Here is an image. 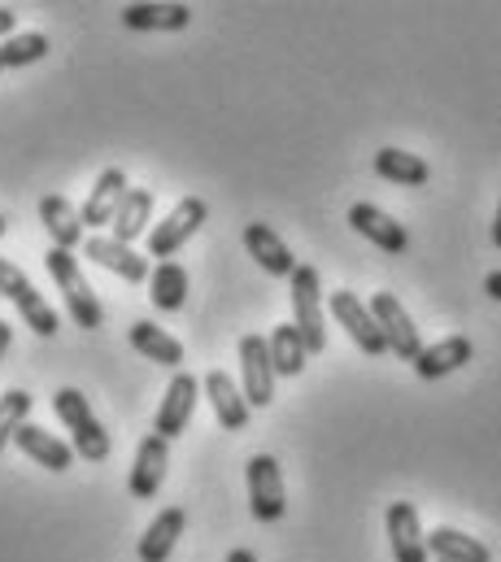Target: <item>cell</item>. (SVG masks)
Segmentation results:
<instances>
[{"label":"cell","instance_id":"8992f818","mask_svg":"<svg viewBox=\"0 0 501 562\" xmlns=\"http://www.w3.org/2000/svg\"><path fill=\"white\" fill-rule=\"evenodd\" d=\"M0 292L18 305L22 323H26L35 336H57V310L35 292V283L26 280L13 262H4V258H0Z\"/></svg>","mask_w":501,"mask_h":562},{"label":"cell","instance_id":"ba28073f","mask_svg":"<svg viewBox=\"0 0 501 562\" xmlns=\"http://www.w3.org/2000/svg\"><path fill=\"white\" fill-rule=\"evenodd\" d=\"M249 510L253 519L261 524H275L283 519L288 510V497H283V475H279V462L270 453H253L249 458Z\"/></svg>","mask_w":501,"mask_h":562},{"label":"cell","instance_id":"2e32d148","mask_svg":"<svg viewBox=\"0 0 501 562\" xmlns=\"http://www.w3.org/2000/svg\"><path fill=\"white\" fill-rule=\"evenodd\" d=\"M84 258H92L97 267H105V271H114V276H123L126 283H144L153 271H148V262L131 249V245H119L114 236H88L84 240Z\"/></svg>","mask_w":501,"mask_h":562},{"label":"cell","instance_id":"cb8c5ba5","mask_svg":"<svg viewBox=\"0 0 501 562\" xmlns=\"http://www.w3.org/2000/svg\"><path fill=\"white\" fill-rule=\"evenodd\" d=\"M376 175L388 183H401V188H423L432 179L427 161L419 153H405V148H379L376 153Z\"/></svg>","mask_w":501,"mask_h":562},{"label":"cell","instance_id":"7402d4cb","mask_svg":"<svg viewBox=\"0 0 501 562\" xmlns=\"http://www.w3.org/2000/svg\"><path fill=\"white\" fill-rule=\"evenodd\" d=\"M131 349L135 353H144L148 362H157V367H170V371H179V362H183V345L175 340V336H166L162 327H153L148 318H140V323H131Z\"/></svg>","mask_w":501,"mask_h":562},{"label":"cell","instance_id":"44dd1931","mask_svg":"<svg viewBox=\"0 0 501 562\" xmlns=\"http://www.w3.org/2000/svg\"><path fill=\"white\" fill-rule=\"evenodd\" d=\"M183 528H188V515H183V506H170V510H162L153 524H148V532L140 537V562H166L170 559V550H175V541L183 537Z\"/></svg>","mask_w":501,"mask_h":562},{"label":"cell","instance_id":"8fae6325","mask_svg":"<svg viewBox=\"0 0 501 562\" xmlns=\"http://www.w3.org/2000/svg\"><path fill=\"white\" fill-rule=\"evenodd\" d=\"M383 528H388L392 562H427V532L410 502H392L383 515Z\"/></svg>","mask_w":501,"mask_h":562},{"label":"cell","instance_id":"d4e9b609","mask_svg":"<svg viewBox=\"0 0 501 562\" xmlns=\"http://www.w3.org/2000/svg\"><path fill=\"white\" fill-rule=\"evenodd\" d=\"M427 554H436V562H493L489 546L458 532V528H436L427 532Z\"/></svg>","mask_w":501,"mask_h":562},{"label":"cell","instance_id":"e575fe53","mask_svg":"<svg viewBox=\"0 0 501 562\" xmlns=\"http://www.w3.org/2000/svg\"><path fill=\"white\" fill-rule=\"evenodd\" d=\"M493 245L501 249V201H498V218H493Z\"/></svg>","mask_w":501,"mask_h":562},{"label":"cell","instance_id":"30bf717a","mask_svg":"<svg viewBox=\"0 0 501 562\" xmlns=\"http://www.w3.org/2000/svg\"><path fill=\"white\" fill-rule=\"evenodd\" d=\"M192 411H197V375L175 371V380H170V389H166V397H162V406H157V415H153V431H157L162 440L183 436Z\"/></svg>","mask_w":501,"mask_h":562},{"label":"cell","instance_id":"277c9868","mask_svg":"<svg viewBox=\"0 0 501 562\" xmlns=\"http://www.w3.org/2000/svg\"><path fill=\"white\" fill-rule=\"evenodd\" d=\"M205 218H210V205L201 201V196H183L153 232H148V258H175L201 227H205Z\"/></svg>","mask_w":501,"mask_h":562},{"label":"cell","instance_id":"ac0fdd59","mask_svg":"<svg viewBox=\"0 0 501 562\" xmlns=\"http://www.w3.org/2000/svg\"><path fill=\"white\" fill-rule=\"evenodd\" d=\"M40 223L53 236V249H79L84 245V218L66 196H57V192L40 196Z\"/></svg>","mask_w":501,"mask_h":562},{"label":"cell","instance_id":"4316f807","mask_svg":"<svg viewBox=\"0 0 501 562\" xmlns=\"http://www.w3.org/2000/svg\"><path fill=\"white\" fill-rule=\"evenodd\" d=\"M148 218H153V192L148 188H126V201L114 214V240L131 245L135 236L148 232Z\"/></svg>","mask_w":501,"mask_h":562},{"label":"cell","instance_id":"1f68e13d","mask_svg":"<svg viewBox=\"0 0 501 562\" xmlns=\"http://www.w3.org/2000/svg\"><path fill=\"white\" fill-rule=\"evenodd\" d=\"M485 292H489L493 301H501V271H489V276H485Z\"/></svg>","mask_w":501,"mask_h":562},{"label":"cell","instance_id":"3957f363","mask_svg":"<svg viewBox=\"0 0 501 562\" xmlns=\"http://www.w3.org/2000/svg\"><path fill=\"white\" fill-rule=\"evenodd\" d=\"M292 327L301 331L310 353L327 349V327H323V288H319V271L314 267H297L292 271Z\"/></svg>","mask_w":501,"mask_h":562},{"label":"cell","instance_id":"6da1fadb","mask_svg":"<svg viewBox=\"0 0 501 562\" xmlns=\"http://www.w3.org/2000/svg\"><path fill=\"white\" fill-rule=\"evenodd\" d=\"M44 267H48V276H53V283H57V292H62L66 314L75 318V327L97 331V327L105 323V310H101V301H97L92 283L84 280L79 258H75L70 249H48V254H44Z\"/></svg>","mask_w":501,"mask_h":562},{"label":"cell","instance_id":"836d02e7","mask_svg":"<svg viewBox=\"0 0 501 562\" xmlns=\"http://www.w3.org/2000/svg\"><path fill=\"white\" fill-rule=\"evenodd\" d=\"M227 562H257V554H253V550H232Z\"/></svg>","mask_w":501,"mask_h":562},{"label":"cell","instance_id":"484cf974","mask_svg":"<svg viewBox=\"0 0 501 562\" xmlns=\"http://www.w3.org/2000/svg\"><path fill=\"white\" fill-rule=\"evenodd\" d=\"M148 301L162 314L183 310V301H188V271L179 262H157V271L148 276Z\"/></svg>","mask_w":501,"mask_h":562},{"label":"cell","instance_id":"5b68a950","mask_svg":"<svg viewBox=\"0 0 501 562\" xmlns=\"http://www.w3.org/2000/svg\"><path fill=\"white\" fill-rule=\"evenodd\" d=\"M371 314H376L379 331H383V340H388V353H397L401 362H419V353H423V340H419V327H414V318L405 314V305L392 296V292H376L371 296Z\"/></svg>","mask_w":501,"mask_h":562},{"label":"cell","instance_id":"f546056e","mask_svg":"<svg viewBox=\"0 0 501 562\" xmlns=\"http://www.w3.org/2000/svg\"><path fill=\"white\" fill-rule=\"evenodd\" d=\"M26 415H31V397H26L22 389H9V393L0 397V449L18 436V427L26 423Z\"/></svg>","mask_w":501,"mask_h":562},{"label":"cell","instance_id":"52a82bcc","mask_svg":"<svg viewBox=\"0 0 501 562\" xmlns=\"http://www.w3.org/2000/svg\"><path fill=\"white\" fill-rule=\"evenodd\" d=\"M241 389L245 402L266 411L275 402V362H270V340L266 336H241Z\"/></svg>","mask_w":501,"mask_h":562},{"label":"cell","instance_id":"4fadbf2b","mask_svg":"<svg viewBox=\"0 0 501 562\" xmlns=\"http://www.w3.org/2000/svg\"><path fill=\"white\" fill-rule=\"evenodd\" d=\"M123 201H126V175L119 166H105V170L97 175V183H92L88 205L79 210L84 227H92V236H97L101 227H114V214H119Z\"/></svg>","mask_w":501,"mask_h":562},{"label":"cell","instance_id":"9a60e30c","mask_svg":"<svg viewBox=\"0 0 501 562\" xmlns=\"http://www.w3.org/2000/svg\"><path fill=\"white\" fill-rule=\"evenodd\" d=\"M205 397L214 406V419L223 423L227 431H245L249 427V402H245V389L227 375V371H210L205 375Z\"/></svg>","mask_w":501,"mask_h":562},{"label":"cell","instance_id":"e0dca14e","mask_svg":"<svg viewBox=\"0 0 501 562\" xmlns=\"http://www.w3.org/2000/svg\"><path fill=\"white\" fill-rule=\"evenodd\" d=\"M245 249H249V258L266 271V276L292 280L297 258H292V249H288V245H283L266 223H249V227H245Z\"/></svg>","mask_w":501,"mask_h":562},{"label":"cell","instance_id":"7a4b0ae2","mask_svg":"<svg viewBox=\"0 0 501 562\" xmlns=\"http://www.w3.org/2000/svg\"><path fill=\"white\" fill-rule=\"evenodd\" d=\"M53 415L70 427V449L84 462H105L110 458V431L92 415V402L79 389H57L53 393Z\"/></svg>","mask_w":501,"mask_h":562},{"label":"cell","instance_id":"d6986e66","mask_svg":"<svg viewBox=\"0 0 501 562\" xmlns=\"http://www.w3.org/2000/svg\"><path fill=\"white\" fill-rule=\"evenodd\" d=\"M471 358H476V345L467 336H445L436 345H423L414 371H419V380H441V375H454L458 367H467Z\"/></svg>","mask_w":501,"mask_h":562},{"label":"cell","instance_id":"d6a6232c","mask_svg":"<svg viewBox=\"0 0 501 562\" xmlns=\"http://www.w3.org/2000/svg\"><path fill=\"white\" fill-rule=\"evenodd\" d=\"M9 345H13V327H9L4 318H0V358L9 353Z\"/></svg>","mask_w":501,"mask_h":562},{"label":"cell","instance_id":"7c38bea8","mask_svg":"<svg viewBox=\"0 0 501 562\" xmlns=\"http://www.w3.org/2000/svg\"><path fill=\"white\" fill-rule=\"evenodd\" d=\"M166 467H170V440H162L157 431L140 440L135 449V467H131V497L135 502H148L162 493V480H166Z\"/></svg>","mask_w":501,"mask_h":562},{"label":"cell","instance_id":"5bb4252c","mask_svg":"<svg viewBox=\"0 0 501 562\" xmlns=\"http://www.w3.org/2000/svg\"><path fill=\"white\" fill-rule=\"evenodd\" d=\"M349 227H354L363 240H371L376 249H383V254H405V249H410L405 227H401L392 214H383L379 205H371V201H358V205L349 210Z\"/></svg>","mask_w":501,"mask_h":562},{"label":"cell","instance_id":"83f0119b","mask_svg":"<svg viewBox=\"0 0 501 562\" xmlns=\"http://www.w3.org/2000/svg\"><path fill=\"white\" fill-rule=\"evenodd\" d=\"M305 358H310V349H305L301 331H297L292 323H279V327L270 331V362H275V375H301V371H305Z\"/></svg>","mask_w":501,"mask_h":562},{"label":"cell","instance_id":"d590c367","mask_svg":"<svg viewBox=\"0 0 501 562\" xmlns=\"http://www.w3.org/2000/svg\"><path fill=\"white\" fill-rule=\"evenodd\" d=\"M4 223H9V218H4V214H0V236H4Z\"/></svg>","mask_w":501,"mask_h":562},{"label":"cell","instance_id":"f1b7e54d","mask_svg":"<svg viewBox=\"0 0 501 562\" xmlns=\"http://www.w3.org/2000/svg\"><path fill=\"white\" fill-rule=\"evenodd\" d=\"M44 57H48V35H40V31H22V35L0 40V70H18V66L44 61Z\"/></svg>","mask_w":501,"mask_h":562},{"label":"cell","instance_id":"603a6c76","mask_svg":"<svg viewBox=\"0 0 501 562\" xmlns=\"http://www.w3.org/2000/svg\"><path fill=\"white\" fill-rule=\"evenodd\" d=\"M192 22L188 4H126L123 26L126 31H183Z\"/></svg>","mask_w":501,"mask_h":562},{"label":"cell","instance_id":"9c48e42d","mask_svg":"<svg viewBox=\"0 0 501 562\" xmlns=\"http://www.w3.org/2000/svg\"><path fill=\"white\" fill-rule=\"evenodd\" d=\"M327 305H332V314H336V323L349 331V340L363 349V353H371V358H379V353H388V340H383V331H379L376 314H371V305H363L349 288H341V292H332L327 296Z\"/></svg>","mask_w":501,"mask_h":562},{"label":"cell","instance_id":"4dcf8cb0","mask_svg":"<svg viewBox=\"0 0 501 562\" xmlns=\"http://www.w3.org/2000/svg\"><path fill=\"white\" fill-rule=\"evenodd\" d=\"M13 26H18V13H13L9 4H0V40H9V35H13Z\"/></svg>","mask_w":501,"mask_h":562},{"label":"cell","instance_id":"ffe728a7","mask_svg":"<svg viewBox=\"0 0 501 562\" xmlns=\"http://www.w3.org/2000/svg\"><path fill=\"white\" fill-rule=\"evenodd\" d=\"M13 440H18V449H22L26 458H35L44 471H57V475H62V471H70V467H75V449H70L66 440H57L53 431L35 427V423H22Z\"/></svg>","mask_w":501,"mask_h":562}]
</instances>
